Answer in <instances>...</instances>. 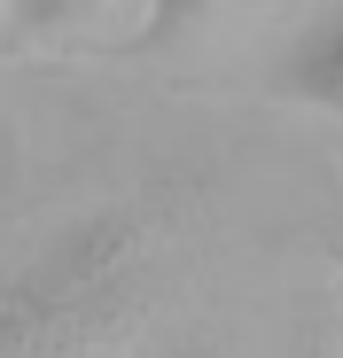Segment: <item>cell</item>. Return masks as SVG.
<instances>
[{"label":"cell","mask_w":343,"mask_h":358,"mask_svg":"<svg viewBox=\"0 0 343 358\" xmlns=\"http://www.w3.org/2000/svg\"><path fill=\"white\" fill-rule=\"evenodd\" d=\"M335 312H343V265H335Z\"/></svg>","instance_id":"cell-3"},{"label":"cell","mask_w":343,"mask_h":358,"mask_svg":"<svg viewBox=\"0 0 343 358\" xmlns=\"http://www.w3.org/2000/svg\"><path fill=\"white\" fill-rule=\"evenodd\" d=\"M172 210L156 195L94 203L47 226L0 296L8 358H118L164 296Z\"/></svg>","instance_id":"cell-1"},{"label":"cell","mask_w":343,"mask_h":358,"mask_svg":"<svg viewBox=\"0 0 343 358\" xmlns=\"http://www.w3.org/2000/svg\"><path fill=\"white\" fill-rule=\"evenodd\" d=\"M273 94L343 117V8H328V16L289 31V47L273 55Z\"/></svg>","instance_id":"cell-2"}]
</instances>
